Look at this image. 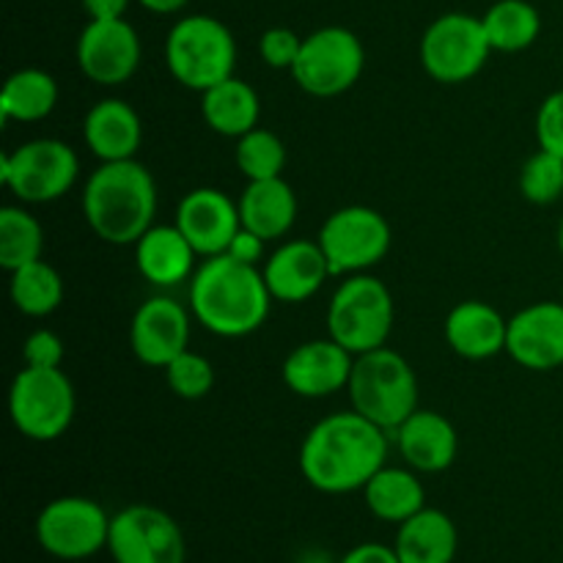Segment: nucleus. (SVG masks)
<instances>
[{
  "label": "nucleus",
  "instance_id": "nucleus-19",
  "mask_svg": "<svg viewBox=\"0 0 563 563\" xmlns=\"http://www.w3.org/2000/svg\"><path fill=\"white\" fill-rule=\"evenodd\" d=\"M264 280L278 302H306L324 286V280L333 278L319 242L291 240L280 245L264 264Z\"/></svg>",
  "mask_w": 563,
  "mask_h": 563
},
{
  "label": "nucleus",
  "instance_id": "nucleus-35",
  "mask_svg": "<svg viewBox=\"0 0 563 563\" xmlns=\"http://www.w3.org/2000/svg\"><path fill=\"white\" fill-rule=\"evenodd\" d=\"M302 49V36H297L291 27H269L258 38V55L273 69L291 71Z\"/></svg>",
  "mask_w": 563,
  "mask_h": 563
},
{
  "label": "nucleus",
  "instance_id": "nucleus-18",
  "mask_svg": "<svg viewBox=\"0 0 563 563\" xmlns=\"http://www.w3.org/2000/svg\"><path fill=\"white\" fill-rule=\"evenodd\" d=\"M176 225L190 240L198 256H220L229 251L231 240L242 229L240 203H234L214 187H196L179 201Z\"/></svg>",
  "mask_w": 563,
  "mask_h": 563
},
{
  "label": "nucleus",
  "instance_id": "nucleus-14",
  "mask_svg": "<svg viewBox=\"0 0 563 563\" xmlns=\"http://www.w3.org/2000/svg\"><path fill=\"white\" fill-rule=\"evenodd\" d=\"M77 66L97 86H121L141 66V38L130 22L91 20L75 47Z\"/></svg>",
  "mask_w": 563,
  "mask_h": 563
},
{
  "label": "nucleus",
  "instance_id": "nucleus-9",
  "mask_svg": "<svg viewBox=\"0 0 563 563\" xmlns=\"http://www.w3.org/2000/svg\"><path fill=\"white\" fill-rule=\"evenodd\" d=\"M317 242L328 258L330 275L346 278L377 267L388 256L394 234L390 223L377 209L352 203L324 220Z\"/></svg>",
  "mask_w": 563,
  "mask_h": 563
},
{
  "label": "nucleus",
  "instance_id": "nucleus-4",
  "mask_svg": "<svg viewBox=\"0 0 563 563\" xmlns=\"http://www.w3.org/2000/svg\"><path fill=\"white\" fill-rule=\"evenodd\" d=\"M352 410L394 434L418 410V377L399 352L379 346L355 357L350 385Z\"/></svg>",
  "mask_w": 563,
  "mask_h": 563
},
{
  "label": "nucleus",
  "instance_id": "nucleus-1",
  "mask_svg": "<svg viewBox=\"0 0 563 563\" xmlns=\"http://www.w3.org/2000/svg\"><path fill=\"white\" fill-rule=\"evenodd\" d=\"M388 460V432L361 412H333L300 445V473L324 495L363 489Z\"/></svg>",
  "mask_w": 563,
  "mask_h": 563
},
{
  "label": "nucleus",
  "instance_id": "nucleus-15",
  "mask_svg": "<svg viewBox=\"0 0 563 563\" xmlns=\"http://www.w3.org/2000/svg\"><path fill=\"white\" fill-rule=\"evenodd\" d=\"M190 344V313L174 297H148L130 324L132 355L152 368H165Z\"/></svg>",
  "mask_w": 563,
  "mask_h": 563
},
{
  "label": "nucleus",
  "instance_id": "nucleus-12",
  "mask_svg": "<svg viewBox=\"0 0 563 563\" xmlns=\"http://www.w3.org/2000/svg\"><path fill=\"white\" fill-rule=\"evenodd\" d=\"M110 520L113 517L91 498L66 495L55 498L38 511L36 542L58 561H86L108 550Z\"/></svg>",
  "mask_w": 563,
  "mask_h": 563
},
{
  "label": "nucleus",
  "instance_id": "nucleus-13",
  "mask_svg": "<svg viewBox=\"0 0 563 563\" xmlns=\"http://www.w3.org/2000/svg\"><path fill=\"white\" fill-rule=\"evenodd\" d=\"M108 553L113 563H185L187 544L168 511L135 504L110 520Z\"/></svg>",
  "mask_w": 563,
  "mask_h": 563
},
{
  "label": "nucleus",
  "instance_id": "nucleus-30",
  "mask_svg": "<svg viewBox=\"0 0 563 563\" xmlns=\"http://www.w3.org/2000/svg\"><path fill=\"white\" fill-rule=\"evenodd\" d=\"M11 302L20 313L33 319L49 317L64 302V278L44 258L14 269L9 280Z\"/></svg>",
  "mask_w": 563,
  "mask_h": 563
},
{
  "label": "nucleus",
  "instance_id": "nucleus-40",
  "mask_svg": "<svg viewBox=\"0 0 563 563\" xmlns=\"http://www.w3.org/2000/svg\"><path fill=\"white\" fill-rule=\"evenodd\" d=\"M82 9L91 20H121L130 9V0H82Z\"/></svg>",
  "mask_w": 563,
  "mask_h": 563
},
{
  "label": "nucleus",
  "instance_id": "nucleus-10",
  "mask_svg": "<svg viewBox=\"0 0 563 563\" xmlns=\"http://www.w3.org/2000/svg\"><path fill=\"white\" fill-rule=\"evenodd\" d=\"M366 49L350 27L330 25L308 33L291 77L306 93L319 99L346 93L363 75Z\"/></svg>",
  "mask_w": 563,
  "mask_h": 563
},
{
  "label": "nucleus",
  "instance_id": "nucleus-26",
  "mask_svg": "<svg viewBox=\"0 0 563 563\" xmlns=\"http://www.w3.org/2000/svg\"><path fill=\"white\" fill-rule=\"evenodd\" d=\"M201 115L209 130L218 135L242 137L258 126L262 99L251 82L229 77L201 93Z\"/></svg>",
  "mask_w": 563,
  "mask_h": 563
},
{
  "label": "nucleus",
  "instance_id": "nucleus-38",
  "mask_svg": "<svg viewBox=\"0 0 563 563\" xmlns=\"http://www.w3.org/2000/svg\"><path fill=\"white\" fill-rule=\"evenodd\" d=\"M264 245H267V240H262V236L253 234V231L240 229L236 231L234 240H231L229 251L225 253H229L231 258H236V262L258 267V262H262V256H264Z\"/></svg>",
  "mask_w": 563,
  "mask_h": 563
},
{
  "label": "nucleus",
  "instance_id": "nucleus-24",
  "mask_svg": "<svg viewBox=\"0 0 563 563\" xmlns=\"http://www.w3.org/2000/svg\"><path fill=\"white\" fill-rule=\"evenodd\" d=\"M236 203H240L242 229L253 231L267 242L289 234L297 220V196L289 181H284V176L247 181Z\"/></svg>",
  "mask_w": 563,
  "mask_h": 563
},
{
  "label": "nucleus",
  "instance_id": "nucleus-17",
  "mask_svg": "<svg viewBox=\"0 0 563 563\" xmlns=\"http://www.w3.org/2000/svg\"><path fill=\"white\" fill-rule=\"evenodd\" d=\"M355 366V355L339 341L317 339L295 346L284 361V383L291 394L302 399H324L346 390Z\"/></svg>",
  "mask_w": 563,
  "mask_h": 563
},
{
  "label": "nucleus",
  "instance_id": "nucleus-21",
  "mask_svg": "<svg viewBox=\"0 0 563 563\" xmlns=\"http://www.w3.org/2000/svg\"><path fill=\"white\" fill-rule=\"evenodd\" d=\"M82 137L93 157L102 163L135 159L143 141L141 115L124 99H99L82 121Z\"/></svg>",
  "mask_w": 563,
  "mask_h": 563
},
{
  "label": "nucleus",
  "instance_id": "nucleus-3",
  "mask_svg": "<svg viewBox=\"0 0 563 563\" xmlns=\"http://www.w3.org/2000/svg\"><path fill=\"white\" fill-rule=\"evenodd\" d=\"M82 214L88 229L108 245H135L157 214L152 170L137 159L102 163L86 181Z\"/></svg>",
  "mask_w": 563,
  "mask_h": 563
},
{
  "label": "nucleus",
  "instance_id": "nucleus-36",
  "mask_svg": "<svg viewBox=\"0 0 563 563\" xmlns=\"http://www.w3.org/2000/svg\"><path fill=\"white\" fill-rule=\"evenodd\" d=\"M537 141L539 148L563 157V88L544 97L537 110Z\"/></svg>",
  "mask_w": 563,
  "mask_h": 563
},
{
  "label": "nucleus",
  "instance_id": "nucleus-33",
  "mask_svg": "<svg viewBox=\"0 0 563 563\" xmlns=\"http://www.w3.org/2000/svg\"><path fill=\"white\" fill-rule=\"evenodd\" d=\"M520 192L537 207H550L563 196V157L539 148L520 168Z\"/></svg>",
  "mask_w": 563,
  "mask_h": 563
},
{
  "label": "nucleus",
  "instance_id": "nucleus-27",
  "mask_svg": "<svg viewBox=\"0 0 563 563\" xmlns=\"http://www.w3.org/2000/svg\"><path fill=\"white\" fill-rule=\"evenodd\" d=\"M363 500H366V509L377 520L401 526L412 515L427 509V489H423L421 478H418V473L412 467L385 465L363 487Z\"/></svg>",
  "mask_w": 563,
  "mask_h": 563
},
{
  "label": "nucleus",
  "instance_id": "nucleus-34",
  "mask_svg": "<svg viewBox=\"0 0 563 563\" xmlns=\"http://www.w3.org/2000/svg\"><path fill=\"white\" fill-rule=\"evenodd\" d=\"M165 372V383L174 390L179 399L198 401L203 396H209V390L214 388V368L212 363L203 355H196V352L185 350L176 361H170Z\"/></svg>",
  "mask_w": 563,
  "mask_h": 563
},
{
  "label": "nucleus",
  "instance_id": "nucleus-28",
  "mask_svg": "<svg viewBox=\"0 0 563 563\" xmlns=\"http://www.w3.org/2000/svg\"><path fill=\"white\" fill-rule=\"evenodd\" d=\"M58 104V82L44 69H20L3 82L0 93V115L3 121H33L47 119Z\"/></svg>",
  "mask_w": 563,
  "mask_h": 563
},
{
  "label": "nucleus",
  "instance_id": "nucleus-42",
  "mask_svg": "<svg viewBox=\"0 0 563 563\" xmlns=\"http://www.w3.org/2000/svg\"><path fill=\"white\" fill-rule=\"evenodd\" d=\"M555 240H559V251H561V256H563V218H561V223H559V234H555Z\"/></svg>",
  "mask_w": 563,
  "mask_h": 563
},
{
  "label": "nucleus",
  "instance_id": "nucleus-11",
  "mask_svg": "<svg viewBox=\"0 0 563 563\" xmlns=\"http://www.w3.org/2000/svg\"><path fill=\"white\" fill-rule=\"evenodd\" d=\"M489 53L493 47L484 33L482 16L462 11L438 16L421 38L423 71L443 86L473 80L489 60Z\"/></svg>",
  "mask_w": 563,
  "mask_h": 563
},
{
  "label": "nucleus",
  "instance_id": "nucleus-32",
  "mask_svg": "<svg viewBox=\"0 0 563 563\" xmlns=\"http://www.w3.org/2000/svg\"><path fill=\"white\" fill-rule=\"evenodd\" d=\"M234 159L247 181L278 179L286 168V143L275 132L256 126L247 135L236 137Z\"/></svg>",
  "mask_w": 563,
  "mask_h": 563
},
{
  "label": "nucleus",
  "instance_id": "nucleus-31",
  "mask_svg": "<svg viewBox=\"0 0 563 563\" xmlns=\"http://www.w3.org/2000/svg\"><path fill=\"white\" fill-rule=\"evenodd\" d=\"M44 253V229L22 207L0 209V267L14 273L25 264L38 262Z\"/></svg>",
  "mask_w": 563,
  "mask_h": 563
},
{
  "label": "nucleus",
  "instance_id": "nucleus-41",
  "mask_svg": "<svg viewBox=\"0 0 563 563\" xmlns=\"http://www.w3.org/2000/svg\"><path fill=\"white\" fill-rule=\"evenodd\" d=\"M146 11H154V14H176V11L185 9L190 0H137Z\"/></svg>",
  "mask_w": 563,
  "mask_h": 563
},
{
  "label": "nucleus",
  "instance_id": "nucleus-20",
  "mask_svg": "<svg viewBox=\"0 0 563 563\" xmlns=\"http://www.w3.org/2000/svg\"><path fill=\"white\" fill-rule=\"evenodd\" d=\"M399 454L416 473H443L454 465L460 451V434L454 423L434 410L418 407L394 432Z\"/></svg>",
  "mask_w": 563,
  "mask_h": 563
},
{
  "label": "nucleus",
  "instance_id": "nucleus-8",
  "mask_svg": "<svg viewBox=\"0 0 563 563\" xmlns=\"http://www.w3.org/2000/svg\"><path fill=\"white\" fill-rule=\"evenodd\" d=\"M80 159L75 148L55 137H36L0 159V181L22 203H49L75 187Z\"/></svg>",
  "mask_w": 563,
  "mask_h": 563
},
{
  "label": "nucleus",
  "instance_id": "nucleus-37",
  "mask_svg": "<svg viewBox=\"0 0 563 563\" xmlns=\"http://www.w3.org/2000/svg\"><path fill=\"white\" fill-rule=\"evenodd\" d=\"M64 355V341L53 330H33L22 344V361L33 368H60Z\"/></svg>",
  "mask_w": 563,
  "mask_h": 563
},
{
  "label": "nucleus",
  "instance_id": "nucleus-25",
  "mask_svg": "<svg viewBox=\"0 0 563 563\" xmlns=\"http://www.w3.org/2000/svg\"><path fill=\"white\" fill-rule=\"evenodd\" d=\"M394 550L401 563H454L460 531L445 511L427 506L401 522Z\"/></svg>",
  "mask_w": 563,
  "mask_h": 563
},
{
  "label": "nucleus",
  "instance_id": "nucleus-7",
  "mask_svg": "<svg viewBox=\"0 0 563 563\" xmlns=\"http://www.w3.org/2000/svg\"><path fill=\"white\" fill-rule=\"evenodd\" d=\"M77 399L60 368L25 366L9 388V418L16 432L36 443H53L69 432Z\"/></svg>",
  "mask_w": 563,
  "mask_h": 563
},
{
  "label": "nucleus",
  "instance_id": "nucleus-22",
  "mask_svg": "<svg viewBox=\"0 0 563 563\" xmlns=\"http://www.w3.org/2000/svg\"><path fill=\"white\" fill-rule=\"evenodd\" d=\"M509 319L482 300H465L445 319V341L465 361H489L506 352Z\"/></svg>",
  "mask_w": 563,
  "mask_h": 563
},
{
  "label": "nucleus",
  "instance_id": "nucleus-6",
  "mask_svg": "<svg viewBox=\"0 0 563 563\" xmlns=\"http://www.w3.org/2000/svg\"><path fill=\"white\" fill-rule=\"evenodd\" d=\"M396 322V302L388 286L366 273L346 275L330 297L328 333L352 355L385 346Z\"/></svg>",
  "mask_w": 563,
  "mask_h": 563
},
{
  "label": "nucleus",
  "instance_id": "nucleus-2",
  "mask_svg": "<svg viewBox=\"0 0 563 563\" xmlns=\"http://www.w3.org/2000/svg\"><path fill=\"white\" fill-rule=\"evenodd\" d=\"M273 308L264 273L229 253L203 258L190 278V311L220 339H245L264 328Z\"/></svg>",
  "mask_w": 563,
  "mask_h": 563
},
{
  "label": "nucleus",
  "instance_id": "nucleus-16",
  "mask_svg": "<svg viewBox=\"0 0 563 563\" xmlns=\"http://www.w3.org/2000/svg\"><path fill=\"white\" fill-rule=\"evenodd\" d=\"M506 352L528 372L563 366V302H533L509 319Z\"/></svg>",
  "mask_w": 563,
  "mask_h": 563
},
{
  "label": "nucleus",
  "instance_id": "nucleus-5",
  "mask_svg": "<svg viewBox=\"0 0 563 563\" xmlns=\"http://www.w3.org/2000/svg\"><path fill=\"white\" fill-rule=\"evenodd\" d=\"M165 66L179 86L203 93L234 77L236 42L214 16H181L165 38Z\"/></svg>",
  "mask_w": 563,
  "mask_h": 563
},
{
  "label": "nucleus",
  "instance_id": "nucleus-39",
  "mask_svg": "<svg viewBox=\"0 0 563 563\" xmlns=\"http://www.w3.org/2000/svg\"><path fill=\"white\" fill-rule=\"evenodd\" d=\"M339 563H401L394 548L379 542H363L357 548H352L350 553H344V559Z\"/></svg>",
  "mask_w": 563,
  "mask_h": 563
},
{
  "label": "nucleus",
  "instance_id": "nucleus-29",
  "mask_svg": "<svg viewBox=\"0 0 563 563\" xmlns=\"http://www.w3.org/2000/svg\"><path fill=\"white\" fill-rule=\"evenodd\" d=\"M493 53H522L542 33V16L528 0H498L482 16Z\"/></svg>",
  "mask_w": 563,
  "mask_h": 563
},
{
  "label": "nucleus",
  "instance_id": "nucleus-23",
  "mask_svg": "<svg viewBox=\"0 0 563 563\" xmlns=\"http://www.w3.org/2000/svg\"><path fill=\"white\" fill-rule=\"evenodd\" d=\"M196 247L190 245L179 225H152L135 242L137 273L157 289H170L181 280H190L196 273Z\"/></svg>",
  "mask_w": 563,
  "mask_h": 563
}]
</instances>
